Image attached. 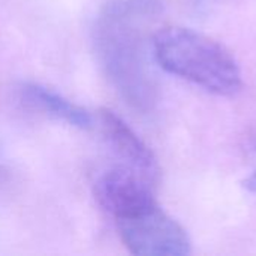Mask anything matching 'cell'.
Masks as SVG:
<instances>
[{
  "label": "cell",
  "instance_id": "obj_1",
  "mask_svg": "<svg viewBox=\"0 0 256 256\" xmlns=\"http://www.w3.org/2000/svg\"><path fill=\"white\" fill-rule=\"evenodd\" d=\"M162 9V0H108L93 27L94 50L105 75L118 94L142 112L150 111L158 98L147 42Z\"/></svg>",
  "mask_w": 256,
  "mask_h": 256
},
{
  "label": "cell",
  "instance_id": "obj_2",
  "mask_svg": "<svg viewBox=\"0 0 256 256\" xmlns=\"http://www.w3.org/2000/svg\"><path fill=\"white\" fill-rule=\"evenodd\" d=\"M156 62L170 74L216 94H232L242 86L234 57L212 38L186 27H164L152 38Z\"/></svg>",
  "mask_w": 256,
  "mask_h": 256
},
{
  "label": "cell",
  "instance_id": "obj_6",
  "mask_svg": "<svg viewBox=\"0 0 256 256\" xmlns=\"http://www.w3.org/2000/svg\"><path fill=\"white\" fill-rule=\"evenodd\" d=\"M20 94L21 99L32 108L42 111L56 120H62L69 126L84 130L90 129L93 124V117L87 110L38 82L21 84Z\"/></svg>",
  "mask_w": 256,
  "mask_h": 256
},
{
  "label": "cell",
  "instance_id": "obj_3",
  "mask_svg": "<svg viewBox=\"0 0 256 256\" xmlns=\"http://www.w3.org/2000/svg\"><path fill=\"white\" fill-rule=\"evenodd\" d=\"M123 244L134 255L183 256L190 254V240L158 202L116 220Z\"/></svg>",
  "mask_w": 256,
  "mask_h": 256
},
{
  "label": "cell",
  "instance_id": "obj_5",
  "mask_svg": "<svg viewBox=\"0 0 256 256\" xmlns=\"http://www.w3.org/2000/svg\"><path fill=\"white\" fill-rule=\"evenodd\" d=\"M99 126L117 165L134 170L159 183V165L144 141L112 111L100 110Z\"/></svg>",
  "mask_w": 256,
  "mask_h": 256
},
{
  "label": "cell",
  "instance_id": "obj_4",
  "mask_svg": "<svg viewBox=\"0 0 256 256\" xmlns=\"http://www.w3.org/2000/svg\"><path fill=\"white\" fill-rule=\"evenodd\" d=\"M158 182L122 165H112L94 180L99 206L116 220L156 204Z\"/></svg>",
  "mask_w": 256,
  "mask_h": 256
},
{
  "label": "cell",
  "instance_id": "obj_7",
  "mask_svg": "<svg viewBox=\"0 0 256 256\" xmlns=\"http://www.w3.org/2000/svg\"><path fill=\"white\" fill-rule=\"evenodd\" d=\"M244 188L249 190V192H254L256 194V170L244 180Z\"/></svg>",
  "mask_w": 256,
  "mask_h": 256
}]
</instances>
